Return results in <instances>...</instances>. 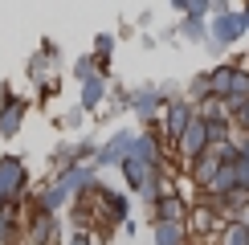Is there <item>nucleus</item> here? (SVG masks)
<instances>
[{
	"instance_id": "f257e3e1",
	"label": "nucleus",
	"mask_w": 249,
	"mask_h": 245,
	"mask_svg": "<svg viewBox=\"0 0 249 245\" xmlns=\"http://www.w3.org/2000/svg\"><path fill=\"white\" fill-rule=\"evenodd\" d=\"M180 151H184V156H192V159H200L204 151H209V122H204L200 115H196L188 122V131L180 135Z\"/></svg>"
},
{
	"instance_id": "f03ea898",
	"label": "nucleus",
	"mask_w": 249,
	"mask_h": 245,
	"mask_svg": "<svg viewBox=\"0 0 249 245\" xmlns=\"http://www.w3.org/2000/svg\"><path fill=\"white\" fill-rule=\"evenodd\" d=\"M135 139H139L135 131H119V135H115V139H110L107 147L94 156V163H102V168H107V163H123V159L135 151Z\"/></svg>"
},
{
	"instance_id": "7ed1b4c3",
	"label": "nucleus",
	"mask_w": 249,
	"mask_h": 245,
	"mask_svg": "<svg viewBox=\"0 0 249 245\" xmlns=\"http://www.w3.org/2000/svg\"><path fill=\"white\" fill-rule=\"evenodd\" d=\"M196 119V110L188 102H168V110H163V127H168V139L180 143V135L188 131V122Z\"/></svg>"
},
{
	"instance_id": "20e7f679",
	"label": "nucleus",
	"mask_w": 249,
	"mask_h": 245,
	"mask_svg": "<svg viewBox=\"0 0 249 245\" xmlns=\"http://www.w3.org/2000/svg\"><path fill=\"white\" fill-rule=\"evenodd\" d=\"M163 98H168V90H160V86H147V90H135V94H131V106H135V115L151 119V115H160Z\"/></svg>"
},
{
	"instance_id": "39448f33",
	"label": "nucleus",
	"mask_w": 249,
	"mask_h": 245,
	"mask_svg": "<svg viewBox=\"0 0 249 245\" xmlns=\"http://www.w3.org/2000/svg\"><path fill=\"white\" fill-rule=\"evenodd\" d=\"M241 33H245V20L237 17V13H221V17H216V25H213L216 45H229V41H237Z\"/></svg>"
},
{
	"instance_id": "423d86ee",
	"label": "nucleus",
	"mask_w": 249,
	"mask_h": 245,
	"mask_svg": "<svg viewBox=\"0 0 249 245\" xmlns=\"http://www.w3.org/2000/svg\"><path fill=\"white\" fill-rule=\"evenodd\" d=\"M57 233V217L53 212H33V225H29V245H49Z\"/></svg>"
},
{
	"instance_id": "0eeeda50",
	"label": "nucleus",
	"mask_w": 249,
	"mask_h": 245,
	"mask_svg": "<svg viewBox=\"0 0 249 245\" xmlns=\"http://www.w3.org/2000/svg\"><path fill=\"white\" fill-rule=\"evenodd\" d=\"M221 168H225V159H221V156H213V151H204V156L196 159L192 176H196V184H204V188H213V184H216V176H221Z\"/></svg>"
},
{
	"instance_id": "6e6552de",
	"label": "nucleus",
	"mask_w": 249,
	"mask_h": 245,
	"mask_svg": "<svg viewBox=\"0 0 249 245\" xmlns=\"http://www.w3.org/2000/svg\"><path fill=\"white\" fill-rule=\"evenodd\" d=\"M184 221H155V245H184Z\"/></svg>"
},
{
	"instance_id": "1a4fd4ad",
	"label": "nucleus",
	"mask_w": 249,
	"mask_h": 245,
	"mask_svg": "<svg viewBox=\"0 0 249 245\" xmlns=\"http://www.w3.org/2000/svg\"><path fill=\"white\" fill-rule=\"evenodd\" d=\"M20 115H25V102L20 98H8L4 102V110H0V135H17V127H20Z\"/></svg>"
},
{
	"instance_id": "9d476101",
	"label": "nucleus",
	"mask_w": 249,
	"mask_h": 245,
	"mask_svg": "<svg viewBox=\"0 0 249 245\" xmlns=\"http://www.w3.org/2000/svg\"><path fill=\"white\" fill-rule=\"evenodd\" d=\"M102 94H107V78L94 74V78H86V86H82V110H90V106H98Z\"/></svg>"
},
{
	"instance_id": "9b49d317",
	"label": "nucleus",
	"mask_w": 249,
	"mask_h": 245,
	"mask_svg": "<svg viewBox=\"0 0 249 245\" xmlns=\"http://www.w3.org/2000/svg\"><path fill=\"white\" fill-rule=\"evenodd\" d=\"M155 221H184V204H180V196H168V192H163L160 204H155Z\"/></svg>"
},
{
	"instance_id": "f8f14e48",
	"label": "nucleus",
	"mask_w": 249,
	"mask_h": 245,
	"mask_svg": "<svg viewBox=\"0 0 249 245\" xmlns=\"http://www.w3.org/2000/svg\"><path fill=\"white\" fill-rule=\"evenodd\" d=\"M180 33L188 37V41H204V37H209V29H204L200 17H184V20H180Z\"/></svg>"
},
{
	"instance_id": "ddd939ff",
	"label": "nucleus",
	"mask_w": 249,
	"mask_h": 245,
	"mask_svg": "<svg viewBox=\"0 0 249 245\" xmlns=\"http://www.w3.org/2000/svg\"><path fill=\"white\" fill-rule=\"evenodd\" d=\"M221 245H249V229H245L241 221H233L229 229L221 233Z\"/></svg>"
},
{
	"instance_id": "4468645a",
	"label": "nucleus",
	"mask_w": 249,
	"mask_h": 245,
	"mask_svg": "<svg viewBox=\"0 0 249 245\" xmlns=\"http://www.w3.org/2000/svg\"><path fill=\"white\" fill-rule=\"evenodd\" d=\"M172 4L180 8L184 17H204V13L213 8V0H172Z\"/></svg>"
},
{
	"instance_id": "2eb2a0df",
	"label": "nucleus",
	"mask_w": 249,
	"mask_h": 245,
	"mask_svg": "<svg viewBox=\"0 0 249 245\" xmlns=\"http://www.w3.org/2000/svg\"><path fill=\"white\" fill-rule=\"evenodd\" d=\"M188 94H192V98H200V102H204V98H213V78H209V74H196V78H192V86H188Z\"/></svg>"
},
{
	"instance_id": "dca6fc26",
	"label": "nucleus",
	"mask_w": 249,
	"mask_h": 245,
	"mask_svg": "<svg viewBox=\"0 0 249 245\" xmlns=\"http://www.w3.org/2000/svg\"><path fill=\"white\" fill-rule=\"evenodd\" d=\"M110 45H115V37H110V33H102V37H98V57H102V61L110 57Z\"/></svg>"
},
{
	"instance_id": "f3484780",
	"label": "nucleus",
	"mask_w": 249,
	"mask_h": 245,
	"mask_svg": "<svg viewBox=\"0 0 249 245\" xmlns=\"http://www.w3.org/2000/svg\"><path fill=\"white\" fill-rule=\"evenodd\" d=\"M70 245H90V237H86V233H74V237H70Z\"/></svg>"
},
{
	"instance_id": "a211bd4d",
	"label": "nucleus",
	"mask_w": 249,
	"mask_h": 245,
	"mask_svg": "<svg viewBox=\"0 0 249 245\" xmlns=\"http://www.w3.org/2000/svg\"><path fill=\"white\" fill-rule=\"evenodd\" d=\"M241 159H249V139H245V143H241Z\"/></svg>"
},
{
	"instance_id": "6ab92c4d",
	"label": "nucleus",
	"mask_w": 249,
	"mask_h": 245,
	"mask_svg": "<svg viewBox=\"0 0 249 245\" xmlns=\"http://www.w3.org/2000/svg\"><path fill=\"white\" fill-rule=\"evenodd\" d=\"M241 20H245V29H249V8H245V13H241Z\"/></svg>"
}]
</instances>
